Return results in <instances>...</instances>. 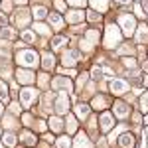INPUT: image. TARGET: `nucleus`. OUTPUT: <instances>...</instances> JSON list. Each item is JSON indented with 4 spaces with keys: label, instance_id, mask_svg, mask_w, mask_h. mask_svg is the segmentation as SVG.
<instances>
[{
    "label": "nucleus",
    "instance_id": "10",
    "mask_svg": "<svg viewBox=\"0 0 148 148\" xmlns=\"http://www.w3.org/2000/svg\"><path fill=\"white\" fill-rule=\"evenodd\" d=\"M75 56H79V53H77V51H67V53H63L61 59H63V63H65V65H73V63H75V59H77Z\"/></svg>",
    "mask_w": 148,
    "mask_h": 148
},
{
    "label": "nucleus",
    "instance_id": "27",
    "mask_svg": "<svg viewBox=\"0 0 148 148\" xmlns=\"http://www.w3.org/2000/svg\"><path fill=\"white\" fill-rule=\"evenodd\" d=\"M101 73H103L101 69H93V71H91V77H93V79H101Z\"/></svg>",
    "mask_w": 148,
    "mask_h": 148
},
{
    "label": "nucleus",
    "instance_id": "32",
    "mask_svg": "<svg viewBox=\"0 0 148 148\" xmlns=\"http://www.w3.org/2000/svg\"><path fill=\"white\" fill-rule=\"evenodd\" d=\"M6 24V16H0V26H4Z\"/></svg>",
    "mask_w": 148,
    "mask_h": 148
},
{
    "label": "nucleus",
    "instance_id": "21",
    "mask_svg": "<svg viewBox=\"0 0 148 148\" xmlns=\"http://www.w3.org/2000/svg\"><path fill=\"white\" fill-rule=\"evenodd\" d=\"M93 107H97V109H103V107H105V97H97V99L93 101Z\"/></svg>",
    "mask_w": 148,
    "mask_h": 148
},
{
    "label": "nucleus",
    "instance_id": "28",
    "mask_svg": "<svg viewBox=\"0 0 148 148\" xmlns=\"http://www.w3.org/2000/svg\"><path fill=\"white\" fill-rule=\"evenodd\" d=\"M99 18H101V14H99V12H89V20H91V22L99 20Z\"/></svg>",
    "mask_w": 148,
    "mask_h": 148
},
{
    "label": "nucleus",
    "instance_id": "17",
    "mask_svg": "<svg viewBox=\"0 0 148 148\" xmlns=\"http://www.w3.org/2000/svg\"><path fill=\"white\" fill-rule=\"evenodd\" d=\"M75 113L81 114V116H85V114L89 113V107H87V105H77V107H75Z\"/></svg>",
    "mask_w": 148,
    "mask_h": 148
},
{
    "label": "nucleus",
    "instance_id": "1",
    "mask_svg": "<svg viewBox=\"0 0 148 148\" xmlns=\"http://www.w3.org/2000/svg\"><path fill=\"white\" fill-rule=\"evenodd\" d=\"M121 44V32H119V28L111 24L109 28H107V32H105V46L107 47H116Z\"/></svg>",
    "mask_w": 148,
    "mask_h": 148
},
{
    "label": "nucleus",
    "instance_id": "30",
    "mask_svg": "<svg viewBox=\"0 0 148 148\" xmlns=\"http://www.w3.org/2000/svg\"><path fill=\"white\" fill-rule=\"evenodd\" d=\"M69 4H73V6H83L85 4V0H67Z\"/></svg>",
    "mask_w": 148,
    "mask_h": 148
},
{
    "label": "nucleus",
    "instance_id": "11",
    "mask_svg": "<svg viewBox=\"0 0 148 148\" xmlns=\"http://www.w3.org/2000/svg\"><path fill=\"white\" fill-rule=\"evenodd\" d=\"M91 4L95 6V10H99V12H105L109 8V0H91Z\"/></svg>",
    "mask_w": 148,
    "mask_h": 148
},
{
    "label": "nucleus",
    "instance_id": "2",
    "mask_svg": "<svg viewBox=\"0 0 148 148\" xmlns=\"http://www.w3.org/2000/svg\"><path fill=\"white\" fill-rule=\"evenodd\" d=\"M16 59H18V63H20V65H28V67H34V65H38V53H36V51H32V49L20 51Z\"/></svg>",
    "mask_w": 148,
    "mask_h": 148
},
{
    "label": "nucleus",
    "instance_id": "38",
    "mask_svg": "<svg viewBox=\"0 0 148 148\" xmlns=\"http://www.w3.org/2000/svg\"><path fill=\"white\" fill-rule=\"evenodd\" d=\"M0 148H2V146H0Z\"/></svg>",
    "mask_w": 148,
    "mask_h": 148
},
{
    "label": "nucleus",
    "instance_id": "29",
    "mask_svg": "<svg viewBox=\"0 0 148 148\" xmlns=\"http://www.w3.org/2000/svg\"><path fill=\"white\" fill-rule=\"evenodd\" d=\"M38 26V32H42V34H49V30H47L46 26H42V24H36Z\"/></svg>",
    "mask_w": 148,
    "mask_h": 148
},
{
    "label": "nucleus",
    "instance_id": "35",
    "mask_svg": "<svg viewBox=\"0 0 148 148\" xmlns=\"http://www.w3.org/2000/svg\"><path fill=\"white\" fill-rule=\"evenodd\" d=\"M144 123H146V125H148V116H146V121H144Z\"/></svg>",
    "mask_w": 148,
    "mask_h": 148
},
{
    "label": "nucleus",
    "instance_id": "4",
    "mask_svg": "<svg viewBox=\"0 0 148 148\" xmlns=\"http://www.w3.org/2000/svg\"><path fill=\"white\" fill-rule=\"evenodd\" d=\"M109 87H111V93H114V95H123V93L128 91V83L123 79H113Z\"/></svg>",
    "mask_w": 148,
    "mask_h": 148
},
{
    "label": "nucleus",
    "instance_id": "9",
    "mask_svg": "<svg viewBox=\"0 0 148 148\" xmlns=\"http://www.w3.org/2000/svg\"><path fill=\"white\" fill-rule=\"evenodd\" d=\"M136 40L138 42H146L148 40V26H138V30H136Z\"/></svg>",
    "mask_w": 148,
    "mask_h": 148
},
{
    "label": "nucleus",
    "instance_id": "3",
    "mask_svg": "<svg viewBox=\"0 0 148 148\" xmlns=\"http://www.w3.org/2000/svg\"><path fill=\"white\" fill-rule=\"evenodd\" d=\"M119 24H121V28H123V32H125L126 36L134 34V16H130V14H123L121 20H119Z\"/></svg>",
    "mask_w": 148,
    "mask_h": 148
},
{
    "label": "nucleus",
    "instance_id": "33",
    "mask_svg": "<svg viewBox=\"0 0 148 148\" xmlns=\"http://www.w3.org/2000/svg\"><path fill=\"white\" fill-rule=\"evenodd\" d=\"M116 2H121V4H125V2H128V0H116Z\"/></svg>",
    "mask_w": 148,
    "mask_h": 148
},
{
    "label": "nucleus",
    "instance_id": "8",
    "mask_svg": "<svg viewBox=\"0 0 148 148\" xmlns=\"http://www.w3.org/2000/svg\"><path fill=\"white\" fill-rule=\"evenodd\" d=\"M114 111H116V114H119V116H126V114L130 113V109L126 107L125 103H121V101L114 103Z\"/></svg>",
    "mask_w": 148,
    "mask_h": 148
},
{
    "label": "nucleus",
    "instance_id": "24",
    "mask_svg": "<svg viewBox=\"0 0 148 148\" xmlns=\"http://www.w3.org/2000/svg\"><path fill=\"white\" fill-rule=\"evenodd\" d=\"M0 36H2V38H14V30H10V28H4V30L0 32Z\"/></svg>",
    "mask_w": 148,
    "mask_h": 148
},
{
    "label": "nucleus",
    "instance_id": "36",
    "mask_svg": "<svg viewBox=\"0 0 148 148\" xmlns=\"http://www.w3.org/2000/svg\"><path fill=\"white\" fill-rule=\"evenodd\" d=\"M0 111H2V107H0Z\"/></svg>",
    "mask_w": 148,
    "mask_h": 148
},
{
    "label": "nucleus",
    "instance_id": "22",
    "mask_svg": "<svg viewBox=\"0 0 148 148\" xmlns=\"http://www.w3.org/2000/svg\"><path fill=\"white\" fill-rule=\"evenodd\" d=\"M57 148H69V138H59L57 140Z\"/></svg>",
    "mask_w": 148,
    "mask_h": 148
},
{
    "label": "nucleus",
    "instance_id": "20",
    "mask_svg": "<svg viewBox=\"0 0 148 148\" xmlns=\"http://www.w3.org/2000/svg\"><path fill=\"white\" fill-rule=\"evenodd\" d=\"M53 85H56L57 89H61V87H63V89H69V81H63V79H57Z\"/></svg>",
    "mask_w": 148,
    "mask_h": 148
},
{
    "label": "nucleus",
    "instance_id": "37",
    "mask_svg": "<svg viewBox=\"0 0 148 148\" xmlns=\"http://www.w3.org/2000/svg\"><path fill=\"white\" fill-rule=\"evenodd\" d=\"M136 2H140V0H136Z\"/></svg>",
    "mask_w": 148,
    "mask_h": 148
},
{
    "label": "nucleus",
    "instance_id": "5",
    "mask_svg": "<svg viewBox=\"0 0 148 148\" xmlns=\"http://www.w3.org/2000/svg\"><path fill=\"white\" fill-rule=\"evenodd\" d=\"M36 99H38V91H36V89L26 87V89L22 91V105H24V107H30Z\"/></svg>",
    "mask_w": 148,
    "mask_h": 148
},
{
    "label": "nucleus",
    "instance_id": "15",
    "mask_svg": "<svg viewBox=\"0 0 148 148\" xmlns=\"http://www.w3.org/2000/svg\"><path fill=\"white\" fill-rule=\"evenodd\" d=\"M22 38H24V42H28V44H34L36 42V34L30 32V30H26V32L22 34Z\"/></svg>",
    "mask_w": 148,
    "mask_h": 148
},
{
    "label": "nucleus",
    "instance_id": "25",
    "mask_svg": "<svg viewBox=\"0 0 148 148\" xmlns=\"http://www.w3.org/2000/svg\"><path fill=\"white\" fill-rule=\"evenodd\" d=\"M4 142H6L8 146H14V144H16V138H14V134H6V138H4Z\"/></svg>",
    "mask_w": 148,
    "mask_h": 148
},
{
    "label": "nucleus",
    "instance_id": "13",
    "mask_svg": "<svg viewBox=\"0 0 148 148\" xmlns=\"http://www.w3.org/2000/svg\"><path fill=\"white\" fill-rule=\"evenodd\" d=\"M49 20H51V24H53V28H56V30L63 28V20H61V16H59V14H49Z\"/></svg>",
    "mask_w": 148,
    "mask_h": 148
},
{
    "label": "nucleus",
    "instance_id": "14",
    "mask_svg": "<svg viewBox=\"0 0 148 148\" xmlns=\"http://www.w3.org/2000/svg\"><path fill=\"white\" fill-rule=\"evenodd\" d=\"M67 44V40L65 38H61V36H57V38H53V42H51V47L53 49H59V47H63Z\"/></svg>",
    "mask_w": 148,
    "mask_h": 148
},
{
    "label": "nucleus",
    "instance_id": "26",
    "mask_svg": "<svg viewBox=\"0 0 148 148\" xmlns=\"http://www.w3.org/2000/svg\"><path fill=\"white\" fill-rule=\"evenodd\" d=\"M51 65H53V57H51L49 53H47V56H46V59H44V67H51Z\"/></svg>",
    "mask_w": 148,
    "mask_h": 148
},
{
    "label": "nucleus",
    "instance_id": "7",
    "mask_svg": "<svg viewBox=\"0 0 148 148\" xmlns=\"http://www.w3.org/2000/svg\"><path fill=\"white\" fill-rule=\"evenodd\" d=\"M119 144H121V148H132L134 146V136L130 132H123L119 138Z\"/></svg>",
    "mask_w": 148,
    "mask_h": 148
},
{
    "label": "nucleus",
    "instance_id": "18",
    "mask_svg": "<svg viewBox=\"0 0 148 148\" xmlns=\"http://www.w3.org/2000/svg\"><path fill=\"white\" fill-rule=\"evenodd\" d=\"M83 20V12H71L69 14V22H79Z\"/></svg>",
    "mask_w": 148,
    "mask_h": 148
},
{
    "label": "nucleus",
    "instance_id": "12",
    "mask_svg": "<svg viewBox=\"0 0 148 148\" xmlns=\"http://www.w3.org/2000/svg\"><path fill=\"white\" fill-rule=\"evenodd\" d=\"M57 111L59 113H65L67 111V97L65 95H59V99H57Z\"/></svg>",
    "mask_w": 148,
    "mask_h": 148
},
{
    "label": "nucleus",
    "instance_id": "6",
    "mask_svg": "<svg viewBox=\"0 0 148 148\" xmlns=\"http://www.w3.org/2000/svg\"><path fill=\"white\" fill-rule=\"evenodd\" d=\"M113 126H114V116L111 113H105L101 116V128H103V132H109Z\"/></svg>",
    "mask_w": 148,
    "mask_h": 148
},
{
    "label": "nucleus",
    "instance_id": "23",
    "mask_svg": "<svg viewBox=\"0 0 148 148\" xmlns=\"http://www.w3.org/2000/svg\"><path fill=\"white\" fill-rule=\"evenodd\" d=\"M34 16H36V18H44V16H47V10H46V8H36Z\"/></svg>",
    "mask_w": 148,
    "mask_h": 148
},
{
    "label": "nucleus",
    "instance_id": "16",
    "mask_svg": "<svg viewBox=\"0 0 148 148\" xmlns=\"http://www.w3.org/2000/svg\"><path fill=\"white\" fill-rule=\"evenodd\" d=\"M140 111H144V113L148 111V91L140 97Z\"/></svg>",
    "mask_w": 148,
    "mask_h": 148
},
{
    "label": "nucleus",
    "instance_id": "34",
    "mask_svg": "<svg viewBox=\"0 0 148 148\" xmlns=\"http://www.w3.org/2000/svg\"><path fill=\"white\" fill-rule=\"evenodd\" d=\"M16 2H18V4H24V2H26V0H16Z\"/></svg>",
    "mask_w": 148,
    "mask_h": 148
},
{
    "label": "nucleus",
    "instance_id": "19",
    "mask_svg": "<svg viewBox=\"0 0 148 148\" xmlns=\"http://www.w3.org/2000/svg\"><path fill=\"white\" fill-rule=\"evenodd\" d=\"M0 99H2L4 103L8 101V93H6V85H4L2 81H0Z\"/></svg>",
    "mask_w": 148,
    "mask_h": 148
},
{
    "label": "nucleus",
    "instance_id": "31",
    "mask_svg": "<svg viewBox=\"0 0 148 148\" xmlns=\"http://www.w3.org/2000/svg\"><path fill=\"white\" fill-rule=\"evenodd\" d=\"M56 6H57V8H59L61 12L65 10V2H63V0H57V2H56Z\"/></svg>",
    "mask_w": 148,
    "mask_h": 148
}]
</instances>
